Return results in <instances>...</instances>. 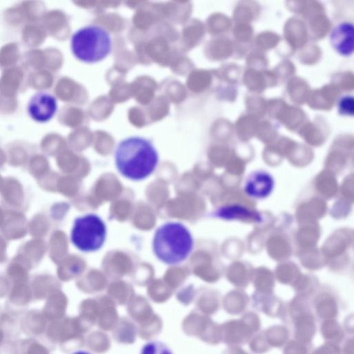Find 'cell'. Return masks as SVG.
<instances>
[{
  "label": "cell",
  "mask_w": 354,
  "mask_h": 354,
  "mask_svg": "<svg viewBox=\"0 0 354 354\" xmlns=\"http://www.w3.org/2000/svg\"><path fill=\"white\" fill-rule=\"evenodd\" d=\"M115 167L124 178L142 180L156 170L159 161L153 144L140 136H130L122 140L114 152Z\"/></svg>",
  "instance_id": "obj_1"
},
{
  "label": "cell",
  "mask_w": 354,
  "mask_h": 354,
  "mask_svg": "<svg viewBox=\"0 0 354 354\" xmlns=\"http://www.w3.org/2000/svg\"><path fill=\"white\" fill-rule=\"evenodd\" d=\"M194 239L189 230L179 222H167L155 231L153 252L161 262L178 265L186 260L194 248Z\"/></svg>",
  "instance_id": "obj_2"
},
{
  "label": "cell",
  "mask_w": 354,
  "mask_h": 354,
  "mask_svg": "<svg viewBox=\"0 0 354 354\" xmlns=\"http://www.w3.org/2000/svg\"><path fill=\"white\" fill-rule=\"evenodd\" d=\"M113 41L104 27L90 24L77 30L71 38L74 57L84 63L93 64L104 59L111 52Z\"/></svg>",
  "instance_id": "obj_3"
},
{
  "label": "cell",
  "mask_w": 354,
  "mask_h": 354,
  "mask_svg": "<svg viewBox=\"0 0 354 354\" xmlns=\"http://www.w3.org/2000/svg\"><path fill=\"white\" fill-rule=\"evenodd\" d=\"M106 226L97 214L89 213L77 217L71 232L73 245L83 252L99 250L106 238Z\"/></svg>",
  "instance_id": "obj_4"
},
{
  "label": "cell",
  "mask_w": 354,
  "mask_h": 354,
  "mask_svg": "<svg viewBox=\"0 0 354 354\" xmlns=\"http://www.w3.org/2000/svg\"><path fill=\"white\" fill-rule=\"evenodd\" d=\"M261 319L254 311H246L239 319H230L220 325L222 342L228 346H241L259 332Z\"/></svg>",
  "instance_id": "obj_5"
},
{
  "label": "cell",
  "mask_w": 354,
  "mask_h": 354,
  "mask_svg": "<svg viewBox=\"0 0 354 354\" xmlns=\"http://www.w3.org/2000/svg\"><path fill=\"white\" fill-rule=\"evenodd\" d=\"M274 185V178L270 173L264 170H257L248 175L243 189L249 197L262 200L272 194Z\"/></svg>",
  "instance_id": "obj_6"
},
{
  "label": "cell",
  "mask_w": 354,
  "mask_h": 354,
  "mask_svg": "<svg viewBox=\"0 0 354 354\" xmlns=\"http://www.w3.org/2000/svg\"><path fill=\"white\" fill-rule=\"evenodd\" d=\"M57 110L56 98L46 92H38L32 96L28 104V112L35 122L44 123L50 120Z\"/></svg>",
  "instance_id": "obj_7"
},
{
  "label": "cell",
  "mask_w": 354,
  "mask_h": 354,
  "mask_svg": "<svg viewBox=\"0 0 354 354\" xmlns=\"http://www.w3.org/2000/svg\"><path fill=\"white\" fill-rule=\"evenodd\" d=\"M288 324L292 326L296 341L312 344L317 332L316 317L313 310H308L292 317Z\"/></svg>",
  "instance_id": "obj_8"
},
{
  "label": "cell",
  "mask_w": 354,
  "mask_h": 354,
  "mask_svg": "<svg viewBox=\"0 0 354 354\" xmlns=\"http://www.w3.org/2000/svg\"><path fill=\"white\" fill-rule=\"evenodd\" d=\"M333 48L341 55L350 56L353 52V25L342 21L335 26L330 35Z\"/></svg>",
  "instance_id": "obj_9"
},
{
  "label": "cell",
  "mask_w": 354,
  "mask_h": 354,
  "mask_svg": "<svg viewBox=\"0 0 354 354\" xmlns=\"http://www.w3.org/2000/svg\"><path fill=\"white\" fill-rule=\"evenodd\" d=\"M215 217L225 221H242L261 223V214L239 205H230L221 207L214 212Z\"/></svg>",
  "instance_id": "obj_10"
},
{
  "label": "cell",
  "mask_w": 354,
  "mask_h": 354,
  "mask_svg": "<svg viewBox=\"0 0 354 354\" xmlns=\"http://www.w3.org/2000/svg\"><path fill=\"white\" fill-rule=\"evenodd\" d=\"M312 307L315 317L321 321L336 319L340 310L338 301L328 295L317 297Z\"/></svg>",
  "instance_id": "obj_11"
},
{
  "label": "cell",
  "mask_w": 354,
  "mask_h": 354,
  "mask_svg": "<svg viewBox=\"0 0 354 354\" xmlns=\"http://www.w3.org/2000/svg\"><path fill=\"white\" fill-rule=\"evenodd\" d=\"M284 306L281 301L276 298H253V308L265 315L272 318H281Z\"/></svg>",
  "instance_id": "obj_12"
},
{
  "label": "cell",
  "mask_w": 354,
  "mask_h": 354,
  "mask_svg": "<svg viewBox=\"0 0 354 354\" xmlns=\"http://www.w3.org/2000/svg\"><path fill=\"white\" fill-rule=\"evenodd\" d=\"M319 330L326 342L339 344L344 340L346 333L336 319L322 321Z\"/></svg>",
  "instance_id": "obj_13"
},
{
  "label": "cell",
  "mask_w": 354,
  "mask_h": 354,
  "mask_svg": "<svg viewBox=\"0 0 354 354\" xmlns=\"http://www.w3.org/2000/svg\"><path fill=\"white\" fill-rule=\"evenodd\" d=\"M263 333L272 348L283 347L290 339V331L286 326L273 325L263 330Z\"/></svg>",
  "instance_id": "obj_14"
},
{
  "label": "cell",
  "mask_w": 354,
  "mask_h": 354,
  "mask_svg": "<svg viewBox=\"0 0 354 354\" xmlns=\"http://www.w3.org/2000/svg\"><path fill=\"white\" fill-rule=\"evenodd\" d=\"M249 300L245 296H228L223 301L224 310L231 315H243L248 308Z\"/></svg>",
  "instance_id": "obj_15"
},
{
  "label": "cell",
  "mask_w": 354,
  "mask_h": 354,
  "mask_svg": "<svg viewBox=\"0 0 354 354\" xmlns=\"http://www.w3.org/2000/svg\"><path fill=\"white\" fill-rule=\"evenodd\" d=\"M248 344L250 351L254 354H265L272 348L266 339L263 330L256 333Z\"/></svg>",
  "instance_id": "obj_16"
},
{
  "label": "cell",
  "mask_w": 354,
  "mask_h": 354,
  "mask_svg": "<svg viewBox=\"0 0 354 354\" xmlns=\"http://www.w3.org/2000/svg\"><path fill=\"white\" fill-rule=\"evenodd\" d=\"M311 350L312 344H306L291 339L283 346L282 354H310Z\"/></svg>",
  "instance_id": "obj_17"
},
{
  "label": "cell",
  "mask_w": 354,
  "mask_h": 354,
  "mask_svg": "<svg viewBox=\"0 0 354 354\" xmlns=\"http://www.w3.org/2000/svg\"><path fill=\"white\" fill-rule=\"evenodd\" d=\"M140 354H173V353L165 344L153 341L142 346Z\"/></svg>",
  "instance_id": "obj_18"
},
{
  "label": "cell",
  "mask_w": 354,
  "mask_h": 354,
  "mask_svg": "<svg viewBox=\"0 0 354 354\" xmlns=\"http://www.w3.org/2000/svg\"><path fill=\"white\" fill-rule=\"evenodd\" d=\"M310 354H341L339 344L325 342L321 346L311 350Z\"/></svg>",
  "instance_id": "obj_19"
},
{
  "label": "cell",
  "mask_w": 354,
  "mask_h": 354,
  "mask_svg": "<svg viewBox=\"0 0 354 354\" xmlns=\"http://www.w3.org/2000/svg\"><path fill=\"white\" fill-rule=\"evenodd\" d=\"M339 110L342 114L351 115L353 112V99L352 96L342 97L339 103Z\"/></svg>",
  "instance_id": "obj_20"
},
{
  "label": "cell",
  "mask_w": 354,
  "mask_h": 354,
  "mask_svg": "<svg viewBox=\"0 0 354 354\" xmlns=\"http://www.w3.org/2000/svg\"><path fill=\"white\" fill-rule=\"evenodd\" d=\"M343 345L340 347L341 354H353V337H348L342 342Z\"/></svg>",
  "instance_id": "obj_21"
},
{
  "label": "cell",
  "mask_w": 354,
  "mask_h": 354,
  "mask_svg": "<svg viewBox=\"0 0 354 354\" xmlns=\"http://www.w3.org/2000/svg\"><path fill=\"white\" fill-rule=\"evenodd\" d=\"M353 314L347 316L344 319V325L342 326L345 333L353 334Z\"/></svg>",
  "instance_id": "obj_22"
},
{
  "label": "cell",
  "mask_w": 354,
  "mask_h": 354,
  "mask_svg": "<svg viewBox=\"0 0 354 354\" xmlns=\"http://www.w3.org/2000/svg\"><path fill=\"white\" fill-rule=\"evenodd\" d=\"M222 354H249L240 346H228Z\"/></svg>",
  "instance_id": "obj_23"
},
{
  "label": "cell",
  "mask_w": 354,
  "mask_h": 354,
  "mask_svg": "<svg viewBox=\"0 0 354 354\" xmlns=\"http://www.w3.org/2000/svg\"><path fill=\"white\" fill-rule=\"evenodd\" d=\"M73 354H91V353L87 351H78L73 353Z\"/></svg>",
  "instance_id": "obj_24"
}]
</instances>
